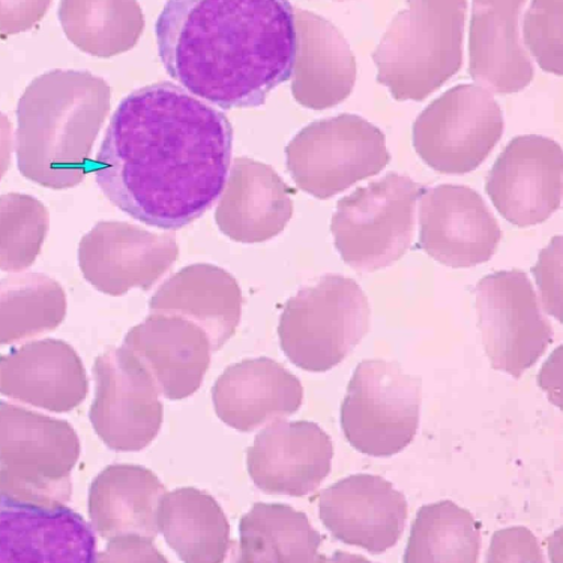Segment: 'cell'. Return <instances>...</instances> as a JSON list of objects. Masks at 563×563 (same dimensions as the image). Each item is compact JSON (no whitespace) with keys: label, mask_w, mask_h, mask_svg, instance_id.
I'll return each mask as SVG.
<instances>
[{"label":"cell","mask_w":563,"mask_h":563,"mask_svg":"<svg viewBox=\"0 0 563 563\" xmlns=\"http://www.w3.org/2000/svg\"><path fill=\"white\" fill-rule=\"evenodd\" d=\"M12 141V123L0 112V179L9 168Z\"/></svg>","instance_id":"obj_39"},{"label":"cell","mask_w":563,"mask_h":563,"mask_svg":"<svg viewBox=\"0 0 563 563\" xmlns=\"http://www.w3.org/2000/svg\"><path fill=\"white\" fill-rule=\"evenodd\" d=\"M155 35L167 74L225 110L264 104L292 74L296 34L288 1L172 0Z\"/></svg>","instance_id":"obj_2"},{"label":"cell","mask_w":563,"mask_h":563,"mask_svg":"<svg viewBox=\"0 0 563 563\" xmlns=\"http://www.w3.org/2000/svg\"><path fill=\"white\" fill-rule=\"evenodd\" d=\"M523 41L539 66L562 75L563 0H534L523 14Z\"/></svg>","instance_id":"obj_33"},{"label":"cell","mask_w":563,"mask_h":563,"mask_svg":"<svg viewBox=\"0 0 563 563\" xmlns=\"http://www.w3.org/2000/svg\"><path fill=\"white\" fill-rule=\"evenodd\" d=\"M121 346L139 360L158 393L172 400L186 398L198 390L212 352L200 327L181 317L164 313H150L132 327Z\"/></svg>","instance_id":"obj_19"},{"label":"cell","mask_w":563,"mask_h":563,"mask_svg":"<svg viewBox=\"0 0 563 563\" xmlns=\"http://www.w3.org/2000/svg\"><path fill=\"white\" fill-rule=\"evenodd\" d=\"M285 153L296 185L319 199L376 175L390 161L382 130L354 113L309 123L291 139Z\"/></svg>","instance_id":"obj_8"},{"label":"cell","mask_w":563,"mask_h":563,"mask_svg":"<svg viewBox=\"0 0 563 563\" xmlns=\"http://www.w3.org/2000/svg\"><path fill=\"white\" fill-rule=\"evenodd\" d=\"M88 393L84 364L67 342L43 339L0 356V394L54 412L79 406Z\"/></svg>","instance_id":"obj_20"},{"label":"cell","mask_w":563,"mask_h":563,"mask_svg":"<svg viewBox=\"0 0 563 563\" xmlns=\"http://www.w3.org/2000/svg\"><path fill=\"white\" fill-rule=\"evenodd\" d=\"M369 317L367 297L354 279L324 275L287 300L277 329L282 350L299 368L329 371L365 336Z\"/></svg>","instance_id":"obj_6"},{"label":"cell","mask_w":563,"mask_h":563,"mask_svg":"<svg viewBox=\"0 0 563 563\" xmlns=\"http://www.w3.org/2000/svg\"><path fill=\"white\" fill-rule=\"evenodd\" d=\"M49 228L47 208L27 194L0 196V271L30 267L41 252Z\"/></svg>","instance_id":"obj_32"},{"label":"cell","mask_w":563,"mask_h":563,"mask_svg":"<svg viewBox=\"0 0 563 563\" xmlns=\"http://www.w3.org/2000/svg\"><path fill=\"white\" fill-rule=\"evenodd\" d=\"M561 145L540 134L512 137L489 169L485 190L497 211L526 228L549 219L561 205Z\"/></svg>","instance_id":"obj_13"},{"label":"cell","mask_w":563,"mask_h":563,"mask_svg":"<svg viewBox=\"0 0 563 563\" xmlns=\"http://www.w3.org/2000/svg\"><path fill=\"white\" fill-rule=\"evenodd\" d=\"M467 2L408 1L389 22L372 57L376 79L394 99L421 101L459 71Z\"/></svg>","instance_id":"obj_4"},{"label":"cell","mask_w":563,"mask_h":563,"mask_svg":"<svg viewBox=\"0 0 563 563\" xmlns=\"http://www.w3.org/2000/svg\"><path fill=\"white\" fill-rule=\"evenodd\" d=\"M57 13L67 38L80 51L98 57L131 49L144 27L136 1L66 0L59 2Z\"/></svg>","instance_id":"obj_29"},{"label":"cell","mask_w":563,"mask_h":563,"mask_svg":"<svg viewBox=\"0 0 563 563\" xmlns=\"http://www.w3.org/2000/svg\"><path fill=\"white\" fill-rule=\"evenodd\" d=\"M97 561H166L153 542L128 541L108 543L103 552L97 553Z\"/></svg>","instance_id":"obj_37"},{"label":"cell","mask_w":563,"mask_h":563,"mask_svg":"<svg viewBox=\"0 0 563 563\" xmlns=\"http://www.w3.org/2000/svg\"><path fill=\"white\" fill-rule=\"evenodd\" d=\"M318 507L332 537L375 555L398 542L408 517L405 495L368 473L349 475L321 490Z\"/></svg>","instance_id":"obj_16"},{"label":"cell","mask_w":563,"mask_h":563,"mask_svg":"<svg viewBox=\"0 0 563 563\" xmlns=\"http://www.w3.org/2000/svg\"><path fill=\"white\" fill-rule=\"evenodd\" d=\"M0 561L95 562L87 521L64 506L47 507L0 495Z\"/></svg>","instance_id":"obj_18"},{"label":"cell","mask_w":563,"mask_h":563,"mask_svg":"<svg viewBox=\"0 0 563 563\" xmlns=\"http://www.w3.org/2000/svg\"><path fill=\"white\" fill-rule=\"evenodd\" d=\"M478 328L490 366L520 378L544 354L553 330L521 269L497 271L475 287Z\"/></svg>","instance_id":"obj_11"},{"label":"cell","mask_w":563,"mask_h":563,"mask_svg":"<svg viewBox=\"0 0 563 563\" xmlns=\"http://www.w3.org/2000/svg\"><path fill=\"white\" fill-rule=\"evenodd\" d=\"M158 530L186 563H220L230 547V526L218 501L195 487L165 493Z\"/></svg>","instance_id":"obj_27"},{"label":"cell","mask_w":563,"mask_h":563,"mask_svg":"<svg viewBox=\"0 0 563 563\" xmlns=\"http://www.w3.org/2000/svg\"><path fill=\"white\" fill-rule=\"evenodd\" d=\"M487 562H543L537 537L523 526L507 527L494 532Z\"/></svg>","instance_id":"obj_34"},{"label":"cell","mask_w":563,"mask_h":563,"mask_svg":"<svg viewBox=\"0 0 563 563\" xmlns=\"http://www.w3.org/2000/svg\"><path fill=\"white\" fill-rule=\"evenodd\" d=\"M165 493L156 474L144 466L109 465L89 488L91 526L108 543L153 542L158 533V509Z\"/></svg>","instance_id":"obj_23"},{"label":"cell","mask_w":563,"mask_h":563,"mask_svg":"<svg viewBox=\"0 0 563 563\" xmlns=\"http://www.w3.org/2000/svg\"><path fill=\"white\" fill-rule=\"evenodd\" d=\"M481 526L473 515L452 500L421 506L411 523L404 562L476 563Z\"/></svg>","instance_id":"obj_30"},{"label":"cell","mask_w":563,"mask_h":563,"mask_svg":"<svg viewBox=\"0 0 563 563\" xmlns=\"http://www.w3.org/2000/svg\"><path fill=\"white\" fill-rule=\"evenodd\" d=\"M79 454L78 435L66 420L0 401V495L64 506Z\"/></svg>","instance_id":"obj_5"},{"label":"cell","mask_w":563,"mask_h":563,"mask_svg":"<svg viewBox=\"0 0 563 563\" xmlns=\"http://www.w3.org/2000/svg\"><path fill=\"white\" fill-rule=\"evenodd\" d=\"M111 88L88 70L54 69L35 77L16 107V163L27 179L51 189L79 185L110 110Z\"/></svg>","instance_id":"obj_3"},{"label":"cell","mask_w":563,"mask_h":563,"mask_svg":"<svg viewBox=\"0 0 563 563\" xmlns=\"http://www.w3.org/2000/svg\"><path fill=\"white\" fill-rule=\"evenodd\" d=\"M241 308L242 294L236 279L208 263L183 267L159 286L148 302L151 313L178 316L200 327L212 352L234 334Z\"/></svg>","instance_id":"obj_26"},{"label":"cell","mask_w":563,"mask_h":563,"mask_svg":"<svg viewBox=\"0 0 563 563\" xmlns=\"http://www.w3.org/2000/svg\"><path fill=\"white\" fill-rule=\"evenodd\" d=\"M232 141L221 111L158 81L121 100L91 172L120 210L147 225L178 230L222 192Z\"/></svg>","instance_id":"obj_1"},{"label":"cell","mask_w":563,"mask_h":563,"mask_svg":"<svg viewBox=\"0 0 563 563\" xmlns=\"http://www.w3.org/2000/svg\"><path fill=\"white\" fill-rule=\"evenodd\" d=\"M296 34L291 93L309 109L322 110L342 102L356 79L355 56L342 32L328 19L294 8Z\"/></svg>","instance_id":"obj_22"},{"label":"cell","mask_w":563,"mask_h":563,"mask_svg":"<svg viewBox=\"0 0 563 563\" xmlns=\"http://www.w3.org/2000/svg\"><path fill=\"white\" fill-rule=\"evenodd\" d=\"M64 288L35 272L0 279V344H10L56 329L66 316Z\"/></svg>","instance_id":"obj_31"},{"label":"cell","mask_w":563,"mask_h":563,"mask_svg":"<svg viewBox=\"0 0 563 563\" xmlns=\"http://www.w3.org/2000/svg\"><path fill=\"white\" fill-rule=\"evenodd\" d=\"M238 562H320L322 537L305 512L255 503L239 522Z\"/></svg>","instance_id":"obj_28"},{"label":"cell","mask_w":563,"mask_h":563,"mask_svg":"<svg viewBox=\"0 0 563 563\" xmlns=\"http://www.w3.org/2000/svg\"><path fill=\"white\" fill-rule=\"evenodd\" d=\"M503 130V111L493 95L476 84H459L417 115L412 145L432 169L465 174L484 162Z\"/></svg>","instance_id":"obj_10"},{"label":"cell","mask_w":563,"mask_h":563,"mask_svg":"<svg viewBox=\"0 0 563 563\" xmlns=\"http://www.w3.org/2000/svg\"><path fill=\"white\" fill-rule=\"evenodd\" d=\"M418 246L437 262L459 268L492 258L501 229L482 196L464 185L423 187L418 196Z\"/></svg>","instance_id":"obj_14"},{"label":"cell","mask_w":563,"mask_h":563,"mask_svg":"<svg viewBox=\"0 0 563 563\" xmlns=\"http://www.w3.org/2000/svg\"><path fill=\"white\" fill-rule=\"evenodd\" d=\"M561 346H558L543 364L538 376L540 387L548 394L550 400L559 407L561 406Z\"/></svg>","instance_id":"obj_38"},{"label":"cell","mask_w":563,"mask_h":563,"mask_svg":"<svg viewBox=\"0 0 563 563\" xmlns=\"http://www.w3.org/2000/svg\"><path fill=\"white\" fill-rule=\"evenodd\" d=\"M92 374L89 419L98 437L119 452L150 445L163 422V404L143 365L123 346L111 347L96 357Z\"/></svg>","instance_id":"obj_12"},{"label":"cell","mask_w":563,"mask_h":563,"mask_svg":"<svg viewBox=\"0 0 563 563\" xmlns=\"http://www.w3.org/2000/svg\"><path fill=\"white\" fill-rule=\"evenodd\" d=\"M211 397L225 424L250 432L296 412L303 388L284 365L261 356L228 366L213 384Z\"/></svg>","instance_id":"obj_21"},{"label":"cell","mask_w":563,"mask_h":563,"mask_svg":"<svg viewBox=\"0 0 563 563\" xmlns=\"http://www.w3.org/2000/svg\"><path fill=\"white\" fill-rule=\"evenodd\" d=\"M290 188L272 166L236 157L216 208L220 231L233 241L260 243L279 234L292 216Z\"/></svg>","instance_id":"obj_24"},{"label":"cell","mask_w":563,"mask_h":563,"mask_svg":"<svg viewBox=\"0 0 563 563\" xmlns=\"http://www.w3.org/2000/svg\"><path fill=\"white\" fill-rule=\"evenodd\" d=\"M420 400V382L398 363L363 360L353 372L341 405L343 434L366 455L397 454L417 433Z\"/></svg>","instance_id":"obj_9"},{"label":"cell","mask_w":563,"mask_h":563,"mask_svg":"<svg viewBox=\"0 0 563 563\" xmlns=\"http://www.w3.org/2000/svg\"><path fill=\"white\" fill-rule=\"evenodd\" d=\"M52 1H0V34L10 35L32 29Z\"/></svg>","instance_id":"obj_36"},{"label":"cell","mask_w":563,"mask_h":563,"mask_svg":"<svg viewBox=\"0 0 563 563\" xmlns=\"http://www.w3.org/2000/svg\"><path fill=\"white\" fill-rule=\"evenodd\" d=\"M562 238L553 236L540 252L531 272L542 297L543 309L561 320Z\"/></svg>","instance_id":"obj_35"},{"label":"cell","mask_w":563,"mask_h":563,"mask_svg":"<svg viewBox=\"0 0 563 563\" xmlns=\"http://www.w3.org/2000/svg\"><path fill=\"white\" fill-rule=\"evenodd\" d=\"M526 1H473L468 35V73L485 89L511 93L533 78L532 62L519 37Z\"/></svg>","instance_id":"obj_25"},{"label":"cell","mask_w":563,"mask_h":563,"mask_svg":"<svg viewBox=\"0 0 563 563\" xmlns=\"http://www.w3.org/2000/svg\"><path fill=\"white\" fill-rule=\"evenodd\" d=\"M172 233H154L120 221H100L78 246L85 279L97 290L121 296L131 288L150 289L177 260Z\"/></svg>","instance_id":"obj_15"},{"label":"cell","mask_w":563,"mask_h":563,"mask_svg":"<svg viewBox=\"0 0 563 563\" xmlns=\"http://www.w3.org/2000/svg\"><path fill=\"white\" fill-rule=\"evenodd\" d=\"M332 457V440L316 422L278 420L256 434L246 466L264 493L301 497L320 486Z\"/></svg>","instance_id":"obj_17"},{"label":"cell","mask_w":563,"mask_h":563,"mask_svg":"<svg viewBox=\"0 0 563 563\" xmlns=\"http://www.w3.org/2000/svg\"><path fill=\"white\" fill-rule=\"evenodd\" d=\"M422 188L408 175L389 172L339 199L330 229L341 258L353 269L367 273L405 255Z\"/></svg>","instance_id":"obj_7"}]
</instances>
